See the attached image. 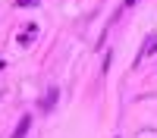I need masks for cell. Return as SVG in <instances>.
Here are the masks:
<instances>
[{"mask_svg":"<svg viewBox=\"0 0 157 138\" xmlns=\"http://www.w3.org/2000/svg\"><path fill=\"white\" fill-rule=\"evenodd\" d=\"M57 97H60V88H47V94H44V100H41V113H50V110H54Z\"/></svg>","mask_w":157,"mask_h":138,"instance_id":"1","label":"cell"},{"mask_svg":"<svg viewBox=\"0 0 157 138\" xmlns=\"http://www.w3.org/2000/svg\"><path fill=\"white\" fill-rule=\"evenodd\" d=\"M29 125H32V119H29V116H22V119H19V129L13 132V138H25V132H29Z\"/></svg>","mask_w":157,"mask_h":138,"instance_id":"2","label":"cell"},{"mask_svg":"<svg viewBox=\"0 0 157 138\" xmlns=\"http://www.w3.org/2000/svg\"><path fill=\"white\" fill-rule=\"evenodd\" d=\"M154 50H157V38H151V44L145 47V54H154Z\"/></svg>","mask_w":157,"mask_h":138,"instance_id":"3","label":"cell"},{"mask_svg":"<svg viewBox=\"0 0 157 138\" xmlns=\"http://www.w3.org/2000/svg\"><path fill=\"white\" fill-rule=\"evenodd\" d=\"M38 0H16V6H35Z\"/></svg>","mask_w":157,"mask_h":138,"instance_id":"4","label":"cell"},{"mask_svg":"<svg viewBox=\"0 0 157 138\" xmlns=\"http://www.w3.org/2000/svg\"><path fill=\"white\" fill-rule=\"evenodd\" d=\"M126 6H135V0H126Z\"/></svg>","mask_w":157,"mask_h":138,"instance_id":"5","label":"cell"},{"mask_svg":"<svg viewBox=\"0 0 157 138\" xmlns=\"http://www.w3.org/2000/svg\"><path fill=\"white\" fill-rule=\"evenodd\" d=\"M3 66H6V63H3V60H0V69H3Z\"/></svg>","mask_w":157,"mask_h":138,"instance_id":"6","label":"cell"}]
</instances>
